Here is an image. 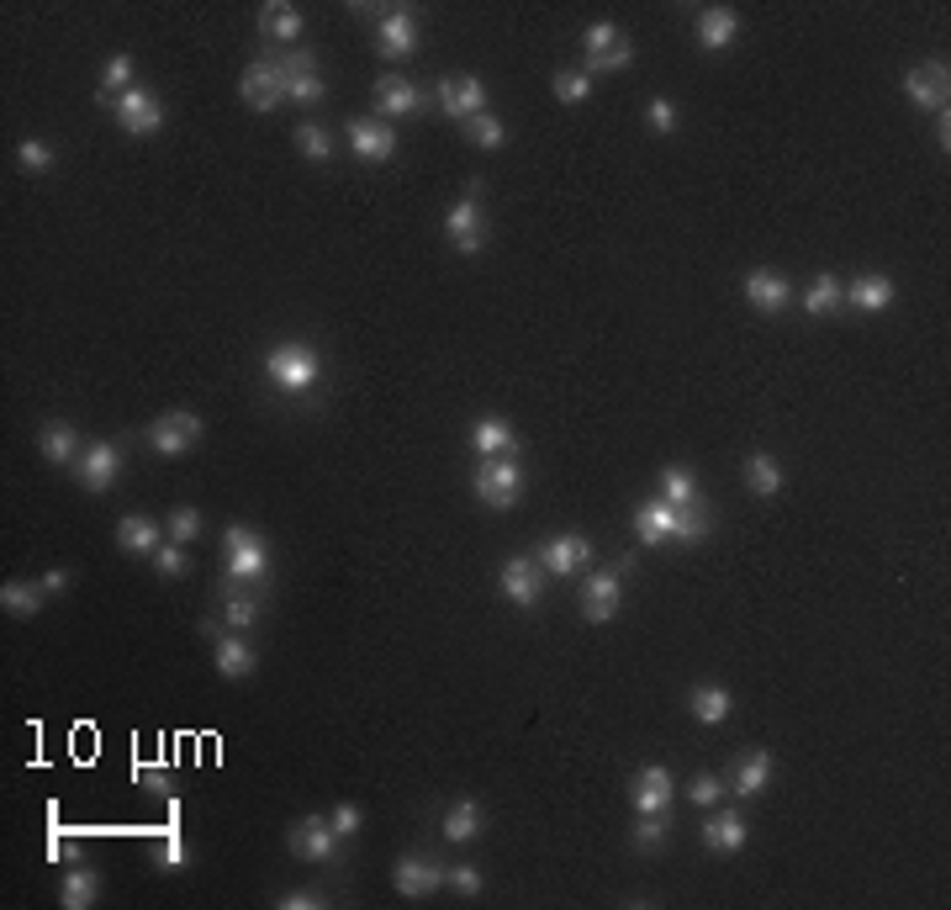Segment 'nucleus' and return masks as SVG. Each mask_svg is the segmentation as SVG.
Returning a JSON list of instances; mask_svg holds the SVG:
<instances>
[{
  "label": "nucleus",
  "mask_w": 951,
  "mask_h": 910,
  "mask_svg": "<svg viewBox=\"0 0 951 910\" xmlns=\"http://www.w3.org/2000/svg\"><path fill=\"white\" fill-rule=\"evenodd\" d=\"M117 471H122V445H112V440L90 445V451L75 460V477H80L85 492H106V487L117 482Z\"/></svg>",
  "instance_id": "nucleus-15"
},
{
  "label": "nucleus",
  "mask_w": 951,
  "mask_h": 910,
  "mask_svg": "<svg viewBox=\"0 0 951 910\" xmlns=\"http://www.w3.org/2000/svg\"><path fill=\"white\" fill-rule=\"evenodd\" d=\"M629 64H634V43L614 22L587 27V75H614V69H629Z\"/></svg>",
  "instance_id": "nucleus-5"
},
{
  "label": "nucleus",
  "mask_w": 951,
  "mask_h": 910,
  "mask_svg": "<svg viewBox=\"0 0 951 910\" xmlns=\"http://www.w3.org/2000/svg\"><path fill=\"white\" fill-rule=\"evenodd\" d=\"M745 303L756 307V312H777V307L793 303V286L777 271H751L745 275Z\"/></svg>",
  "instance_id": "nucleus-25"
},
{
  "label": "nucleus",
  "mask_w": 951,
  "mask_h": 910,
  "mask_svg": "<svg viewBox=\"0 0 951 910\" xmlns=\"http://www.w3.org/2000/svg\"><path fill=\"white\" fill-rule=\"evenodd\" d=\"M376 106H381V117H417L428 106V95L417 91L413 80H402V75H381L376 80Z\"/></svg>",
  "instance_id": "nucleus-19"
},
{
  "label": "nucleus",
  "mask_w": 951,
  "mask_h": 910,
  "mask_svg": "<svg viewBox=\"0 0 951 910\" xmlns=\"http://www.w3.org/2000/svg\"><path fill=\"white\" fill-rule=\"evenodd\" d=\"M893 297H898V286H893L889 275H857V281L846 286V303L862 307V312H883Z\"/></svg>",
  "instance_id": "nucleus-28"
},
{
  "label": "nucleus",
  "mask_w": 951,
  "mask_h": 910,
  "mask_svg": "<svg viewBox=\"0 0 951 910\" xmlns=\"http://www.w3.org/2000/svg\"><path fill=\"white\" fill-rule=\"evenodd\" d=\"M745 837H751V826H745L741 810H713V816L703 820V848L719 852V857L741 852V848H745Z\"/></svg>",
  "instance_id": "nucleus-21"
},
{
  "label": "nucleus",
  "mask_w": 951,
  "mask_h": 910,
  "mask_svg": "<svg viewBox=\"0 0 951 910\" xmlns=\"http://www.w3.org/2000/svg\"><path fill=\"white\" fill-rule=\"evenodd\" d=\"M238 95L254 106V112H275L280 101H286V75H280V64L275 59H260L243 69V80H238Z\"/></svg>",
  "instance_id": "nucleus-9"
},
{
  "label": "nucleus",
  "mask_w": 951,
  "mask_h": 910,
  "mask_svg": "<svg viewBox=\"0 0 951 910\" xmlns=\"http://www.w3.org/2000/svg\"><path fill=\"white\" fill-rule=\"evenodd\" d=\"M481 805H476V799H455V805H449V816H445V837L449 842H471L476 831H481Z\"/></svg>",
  "instance_id": "nucleus-36"
},
{
  "label": "nucleus",
  "mask_w": 951,
  "mask_h": 910,
  "mask_svg": "<svg viewBox=\"0 0 951 910\" xmlns=\"http://www.w3.org/2000/svg\"><path fill=\"white\" fill-rule=\"evenodd\" d=\"M645 117H651V127H655V133H672V127H677V106H672L666 95H655V101H651V112H645Z\"/></svg>",
  "instance_id": "nucleus-55"
},
{
  "label": "nucleus",
  "mask_w": 951,
  "mask_h": 910,
  "mask_svg": "<svg viewBox=\"0 0 951 910\" xmlns=\"http://www.w3.org/2000/svg\"><path fill=\"white\" fill-rule=\"evenodd\" d=\"M503 599L518 608H535L539 599H545V582H550V572L539 567L535 556H513V561H503Z\"/></svg>",
  "instance_id": "nucleus-6"
},
{
  "label": "nucleus",
  "mask_w": 951,
  "mask_h": 910,
  "mask_svg": "<svg viewBox=\"0 0 951 910\" xmlns=\"http://www.w3.org/2000/svg\"><path fill=\"white\" fill-rule=\"evenodd\" d=\"M254 619H260V593L249 582H233L228 588V625L233 630H254Z\"/></svg>",
  "instance_id": "nucleus-37"
},
{
  "label": "nucleus",
  "mask_w": 951,
  "mask_h": 910,
  "mask_svg": "<svg viewBox=\"0 0 951 910\" xmlns=\"http://www.w3.org/2000/svg\"><path fill=\"white\" fill-rule=\"evenodd\" d=\"M222 546H228V582H260L270 572V546L249 524H228Z\"/></svg>",
  "instance_id": "nucleus-3"
},
{
  "label": "nucleus",
  "mask_w": 951,
  "mask_h": 910,
  "mask_svg": "<svg viewBox=\"0 0 951 910\" xmlns=\"http://www.w3.org/2000/svg\"><path fill=\"white\" fill-rule=\"evenodd\" d=\"M106 106L117 112V127L127 133V138H149V133L164 127V101H159L153 91H144V86L122 91L117 101H106Z\"/></svg>",
  "instance_id": "nucleus-4"
},
{
  "label": "nucleus",
  "mask_w": 951,
  "mask_h": 910,
  "mask_svg": "<svg viewBox=\"0 0 951 910\" xmlns=\"http://www.w3.org/2000/svg\"><path fill=\"white\" fill-rule=\"evenodd\" d=\"M265 376L270 387H280V393H312L318 376H323V361L307 344H275L265 355Z\"/></svg>",
  "instance_id": "nucleus-1"
},
{
  "label": "nucleus",
  "mask_w": 951,
  "mask_h": 910,
  "mask_svg": "<svg viewBox=\"0 0 951 910\" xmlns=\"http://www.w3.org/2000/svg\"><path fill=\"white\" fill-rule=\"evenodd\" d=\"M339 842H344V837H339L323 816H307L291 826V842H286V848H291V857H301V863H333V857H339Z\"/></svg>",
  "instance_id": "nucleus-10"
},
{
  "label": "nucleus",
  "mask_w": 951,
  "mask_h": 910,
  "mask_svg": "<svg viewBox=\"0 0 951 910\" xmlns=\"http://www.w3.org/2000/svg\"><path fill=\"white\" fill-rule=\"evenodd\" d=\"M48 857H54V863H80L85 848H80V842H59V837H48Z\"/></svg>",
  "instance_id": "nucleus-57"
},
{
  "label": "nucleus",
  "mask_w": 951,
  "mask_h": 910,
  "mask_svg": "<svg viewBox=\"0 0 951 910\" xmlns=\"http://www.w3.org/2000/svg\"><path fill=\"white\" fill-rule=\"evenodd\" d=\"M37 604H43V582H5L0 588V608L5 614H22L27 619V614H37Z\"/></svg>",
  "instance_id": "nucleus-40"
},
{
  "label": "nucleus",
  "mask_w": 951,
  "mask_h": 910,
  "mask_svg": "<svg viewBox=\"0 0 951 910\" xmlns=\"http://www.w3.org/2000/svg\"><path fill=\"white\" fill-rule=\"evenodd\" d=\"M16 164H22L27 175H48V170L59 164V153L48 149L43 138H22V149H16Z\"/></svg>",
  "instance_id": "nucleus-44"
},
{
  "label": "nucleus",
  "mask_w": 951,
  "mask_h": 910,
  "mask_svg": "<svg viewBox=\"0 0 951 910\" xmlns=\"http://www.w3.org/2000/svg\"><path fill=\"white\" fill-rule=\"evenodd\" d=\"M672 773L661 767V762H651V767H640L634 773V784H629V799H634V810L640 816H666V805H672Z\"/></svg>",
  "instance_id": "nucleus-18"
},
{
  "label": "nucleus",
  "mask_w": 951,
  "mask_h": 910,
  "mask_svg": "<svg viewBox=\"0 0 951 910\" xmlns=\"http://www.w3.org/2000/svg\"><path fill=\"white\" fill-rule=\"evenodd\" d=\"M196 535H202V514H196V509H175V514H170V541L185 546V541H196Z\"/></svg>",
  "instance_id": "nucleus-51"
},
{
  "label": "nucleus",
  "mask_w": 951,
  "mask_h": 910,
  "mask_svg": "<svg viewBox=\"0 0 951 910\" xmlns=\"http://www.w3.org/2000/svg\"><path fill=\"white\" fill-rule=\"evenodd\" d=\"M703 535H709V514H703V509L692 503V509H683V514H677V541H687V546H698Z\"/></svg>",
  "instance_id": "nucleus-49"
},
{
  "label": "nucleus",
  "mask_w": 951,
  "mask_h": 910,
  "mask_svg": "<svg viewBox=\"0 0 951 910\" xmlns=\"http://www.w3.org/2000/svg\"><path fill=\"white\" fill-rule=\"evenodd\" d=\"M260 27H265L270 37H280V43H297L301 11H297V5H286V0H275V5H265V11H260Z\"/></svg>",
  "instance_id": "nucleus-38"
},
{
  "label": "nucleus",
  "mask_w": 951,
  "mask_h": 910,
  "mask_svg": "<svg viewBox=\"0 0 951 910\" xmlns=\"http://www.w3.org/2000/svg\"><path fill=\"white\" fill-rule=\"evenodd\" d=\"M350 149H355L365 164H387L391 153H397V133H391V122H381V117H355L350 122Z\"/></svg>",
  "instance_id": "nucleus-16"
},
{
  "label": "nucleus",
  "mask_w": 951,
  "mask_h": 910,
  "mask_svg": "<svg viewBox=\"0 0 951 910\" xmlns=\"http://www.w3.org/2000/svg\"><path fill=\"white\" fill-rule=\"evenodd\" d=\"M196 440H202V419H196V413H185V408H180V413H164V419L149 429L153 455H170V460H175V455H185Z\"/></svg>",
  "instance_id": "nucleus-11"
},
{
  "label": "nucleus",
  "mask_w": 951,
  "mask_h": 910,
  "mask_svg": "<svg viewBox=\"0 0 951 910\" xmlns=\"http://www.w3.org/2000/svg\"><path fill=\"white\" fill-rule=\"evenodd\" d=\"M391 884H397V895H408V900H428V895L445 884V868L428 863V857H417V852H408V857H397Z\"/></svg>",
  "instance_id": "nucleus-14"
},
{
  "label": "nucleus",
  "mask_w": 951,
  "mask_h": 910,
  "mask_svg": "<svg viewBox=\"0 0 951 910\" xmlns=\"http://www.w3.org/2000/svg\"><path fill=\"white\" fill-rule=\"evenodd\" d=\"M677 514L683 509H672V503H645V509H634V535L645 541V546H666V541H677Z\"/></svg>",
  "instance_id": "nucleus-24"
},
{
  "label": "nucleus",
  "mask_w": 951,
  "mask_h": 910,
  "mask_svg": "<svg viewBox=\"0 0 951 910\" xmlns=\"http://www.w3.org/2000/svg\"><path fill=\"white\" fill-rule=\"evenodd\" d=\"M117 546L127 550V556H153V550L164 546V541H159V524H153V519L127 514V519L117 524Z\"/></svg>",
  "instance_id": "nucleus-31"
},
{
  "label": "nucleus",
  "mask_w": 951,
  "mask_h": 910,
  "mask_svg": "<svg viewBox=\"0 0 951 910\" xmlns=\"http://www.w3.org/2000/svg\"><path fill=\"white\" fill-rule=\"evenodd\" d=\"M297 149L307 153L312 164H328V159H333V138H328L318 122H301V127H297Z\"/></svg>",
  "instance_id": "nucleus-45"
},
{
  "label": "nucleus",
  "mask_w": 951,
  "mask_h": 910,
  "mask_svg": "<svg viewBox=\"0 0 951 910\" xmlns=\"http://www.w3.org/2000/svg\"><path fill=\"white\" fill-rule=\"evenodd\" d=\"M318 906H328L318 889H297V895H280V910H318Z\"/></svg>",
  "instance_id": "nucleus-56"
},
{
  "label": "nucleus",
  "mask_w": 951,
  "mask_h": 910,
  "mask_svg": "<svg viewBox=\"0 0 951 910\" xmlns=\"http://www.w3.org/2000/svg\"><path fill=\"white\" fill-rule=\"evenodd\" d=\"M439 112L455 122H471L476 112H486V86L476 75H449L439 86Z\"/></svg>",
  "instance_id": "nucleus-17"
},
{
  "label": "nucleus",
  "mask_w": 951,
  "mask_h": 910,
  "mask_svg": "<svg viewBox=\"0 0 951 910\" xmlns=\"http://www.w3.org/2000/svg\"><path fill=\"white\" fill-rule=\"evenodd\" d=\"M518 492H524V466L513 455H481V466H476V498L486 509H513Z\"/></svg>",
  "instance_id": "nucleus-2"
},
{
  "label": "nucleus",
  "mask_w": 951,
  "mask_h": 910,
  "mask_svg": "<svg viewBox=\"0 0 951 910\" xmlns=\"http://www.w3.org/2000/svg\"><path fill=\"white\" fill-rule=\"evenodd\" d=\"M280 64V75H286V101H301V106H318L323 101V75H318V59H312V48H291Z\"/></svg>",
  "instance_id": "nucleus-7"
},
{
  "label": "nucleus",
  "mask_w": 951,
  "mask_h": 910,
  "mask_svg": "<svg viewBox=\"0 0 951 910\" xmlns=\"http://www.w3.org/2000/svg\"><path fill=\"white\" fill-rule=\"evenodd\" d=\"M936 144H941V153L951 149V122H947V112H941V117H936Z\"/></svg>",
  "instance_id": "nucleus-59"
},
{
  "label": "nucleus",
  "mask_w": 951,
  "mask_h": 910,
  "mask_svg": "<svg viewBox=\"0 0 951 910\" xmlns=\"http://www.w3.org/2000/svg\"><path fill=\"white\" fill-rule=\"evenodd\" d=\"M840 303H846V286H840L835 275H814V286L803 292V307H809L814 318H825V312H835Z\"/></svg>",
  "instance_id": "nucleus-39"
},
{
  "label": "nucleus",
  "mask_w": 951,
  "mask_h": 910,
  "mask_svg": "<svg viewBox=\"0 0 951 910\" xmlns=\"http://www.w3.org/2000/svg\"><path fill=\"white\" fill-rule=\"evenodd\" d=\"M59 900H64L69 910H90L95 900H101V874H90V868H75V874L64 879Z\"/></svg>",
  "instance_id": "nucleus-35"
},
{
  "label": "nucleus",
  "mask_w": 951,
  "mask_h": 910,
  "mask_svg": "<svg viewBox=\"0 0 951 910\" xmlns=\"http://www.w3.org/2000/svg\"><path fill=\"white\" fill-rule=\"evenodd\" d=\"M133 778L149 784L153 794H170V773H164V762H133Z\"/></svg>",
  "instance_id": "nucleus-52"
},
{
  "label": "nucleus",
  "mask_w": 951,
  "mask_h": 910,
  "mask_svg": "<svg viewBox=\"0 0 951 910\" xmlns=\"http://www.w3.org/2000/svg\"><path fill=\"white\" fill-rule=\"evenodd\" d=\"M449 239H455V249L460 254H481L486 249V217H481V191H466L455 207H449L445 217Z\"/></svg>",
  "instance_id": "nucleus-8"
},
{
  "label": "nucleus",
  "mask_w": 951,
  "mask_h": 910,
  "mask_svg": "<svg viewBox=\"0 0 951 910\" xmlns=\"http://www.w3.org/2000/svg\"><path fill=\"white\" fill-rule=\"evenodd\" d=\"M37 451L48 455V460H54V466H75V460H80V434H75V429L69 424H43L37 429Z\"/></svg>",
  "instance_id": "nucleus-30"
},
{
  "label": "nucleus",
  "mask_w": 951,
  "mask_h": 910,
  "mask_svg": "<svg viewBox=\"0 0 951 910\" xmlns=\"http://www.w3.org/2000/svg\"><path fill=\"white\" fill-rule=\"evenodd\" d=\"M153 863H159V868H191V848H185V837L170 831V837L159 842V852H153Z\"/></svg>",
  "instance_id": "nucleus-46"
},
{
  "label": "nucleus",
  "mask_w": 951,
  "mask_h": 910,
  "mask_svg": "<svg viewBox=\"0 0 951 910\" xmlns=\"http://www.w3.org/2000/svg\"><path fill=\"white\" fill-rule=\"evenodd\" d=\"M735 37H741V16H735L730 5H709V11H698V48L724 54Z\"/></svg>",
  "instance_id": "nucleus-23"
},
{
  "label": "nucleus",
  "mask_w": 951,
  "mask_h": 910,
  "mask_svg": "<svg viewBox=\"0 0 951 910\" xmlns=\"http://www.w3.org/2000/svg\"><path fill=\"white\" fill-rule=\"evenodd\" d=\"M211 662H217L222 678H249L260 657H254V646H249L243 636H217L211 640Z\"/></svg>",
  "instance_id": "nucleus-26"
},
{
  "label": "nucleus",
  "mask_w": 951,
  "mask_h": 910,
  "mask_svg": "<svg viewBox=\"0 0 951 910\" xmlns=\"http://www.w3.org/2000/svg\"><path fill=\"white\" fill-rule=\"evenodd\" d=\"M43 582V593H64L69 588V572H48V577H37Z\"/></svg>",
  "instance_id": "nucleus-58"
},
{
  "label": "nucleus",
  "mask_w": 951,
  "mask_h": 910,
  "mask_svg": "<svg viewBox=\"0 0 951 910\" xmlns=\"http://www.w3.org/2000/svg\"><path fill=\"white\" fill-rule=\"evenodd\" d=\"M445 879H449V889H455V895H466V900H471V895H481V874H476L471 863H460V868H449Z\"/></svg>",
  "instance_id": "nucleus-53"
},
{
  "label": "nucleus",
  "mask_w": 951,
  "mask_h": 910,
  "mask_svg": "<svg viewBox=\"0 0 951 910\" xmlns=\"http://www.w3.org/2000/svg\"><path fill=\"white\" fill-rule=\"evenodd\" d=\"M535 561L550 577H571V572H582V567L593 561V541H587V535H555V541L539 546Z\"/></svg>",
  "instance_id": "nucleus-13"
},
{
  "label": "nucleus",
  "mask_w": 951,
  "mask_h": 910,
  "mask_svg": "<svg viewBox=\"0 0 951 910\" xmlns=\"http://www.w3.org/2000/svg\"><path fill=\"white\" fill-rule=\"evenodd\" d=\"M745 487H751L756 498H777V492H782V466H777L767 451L745 455Z\"/></svg>",
  "instance_id": "nucleus-33"
},
{
  "label": "nucleus",
  "mask_w": 951,
  "mask_h": 910,
  "mask_svg": "<svg viewBox=\"0 0 951 910\" xmlns=\"http://www.w3.org/2000/svg\"><path fill=\"white\" fill-rule=\"evenodd\" d=\"M687 799H692V805H703V810H713V805L724 799V778H719V773H698V778H692V789H687Z\"/></svg>",
  "instance_id": "nucleus-47"
},
{
  "label": "nucleus",
  "mask_w": 951,
  "mask_h": 910,
  "mask_svg": "<svg viewBox=\"0 0 951 910\" xmlns=\"http://www.w3.org/2000/svg\"><path fill=\"white\" fill-rule=\"evenodd\" d=\"M666 842V816H640L634 826V852H655Z\"/></svg>",
  "instance_id": "nucleus-48"
},
{
  "label": "nucleus",
  "mask_w": 951,
  "mask_h": 910,
  "mask_svg": "<svg viewBox=\"0 0 951 910\" xmlns=\"http://www.w3.org/2000/svg\"><path fill=\"white\" fill-rule=\"evenodd\" d=\"M471 445H476V455H513L518 451V434H513L503 419H476Z\"/></svg>",
  "instance_id": "nucleus-32"
},
{
  "label": "nucleus",
  "mask_w": 951,
  "mask_h": 910,
  "mask_svg": "<svg viewBox=\"0 0 951 910\" xmlns=\"http://www.w3.org/2000/svg\"><path fill=\"white\" fill-rule=\"evenodd\" d=\"M550 91H555V101H565V106H582V101L593 95V75H587V69H561Z\"/></svg>",
  "instance_id": "nucleus-43"
},
{
  "label": "nucleus",
  "mask_w": 951,
  "mask_h": 910,
  "mask_svg": "<svg viewBox=\"0 0 951 910\" xmlns=\"http://www.w3.org/2000/svg\"><path fill=\"white\" fill-rule=\"evenodd\" d=\"M661 503L692 509V503H698V477H692L687 466H666V471H661Z\"/></svg>",
  "instance_id": "nucleus-34"
},
{
  "label": "nucleus",
  "mask_w": 951,
  "mask_h": 910,
  "mask_svg": "<svg viewBox=\"0 0 951 910\" xmlns=\"http://www.w3.org/2000/svg\"><path fill=\"white\" fill-rule=\"evenodd\" d=\"M904 91H909V101L915 106H925V112H947V64H925V69H915L909 80H904Z\"/></svg>",
  "instance_id": "nucleus-22"
},
{
  "label": "nucleus",
  "mask_w": 951,
  "mask_h": 910,
  "mask_svg": "<svg viewBox=\"0 0 951 910\" xmlns=\"http://www.w3.org/2000/svg\"><path fill=\"white\" fill-rule=\"evenodd\" d=\"M460 127H466V138H471L476 149H503V138H507L503 117H492V112H476V117L460 122Z\"/></svg>",
  "instance_id": "nucleus-41"
},
{
  "label": "nucleus",
  "mask_w": 951,
  "mask_h": 910,
  "mask_svg": "<svg viewBox=\"0 0 951 910\" xmlns=\"http://www.w3.org/2000/svg\"><path fill=\"white\" fill-rule=\"evenodd\" d=\"M185 567H191L185 546H159V550H153V572H159V577H185Z\"/></svg>",
  "instance_id": "nucleus-50"
},
{
  "label": "nucleus",
  "mask_w": 951,
  "mask_h": 910,
  "mask_svg": "<svg viewBox=\"0 0 951 910\" xmlns=\"http://www.w3.org/2000/svg\"><path fill=\"white\" fill-rule=\"evenodd\" d=\"M359 805H339V810H333V816H328V826H333V831H339V837H344V842H350V837H355L359 831Z\"/></svg>",
  "instance_id": "nucleus-54"
},
{
  "label": "nucleus",
  "mask_w": 951,
  "mask_h": 910,
  "mask_svg": "<svg viewBox=\"0 0 951 910\" xmlns=\"http://www.w3.org/2000/svg\"><path fill=\"white\" fill-rule=\"evenodd\" d=\"M122 91H133V54H112L101 75V101H117Z\"/></svg>",
  "instance_id": "nucleus-42"
},
{
  "label": "nucleus",
  "mask_w": 951,
  "mask_h": 910,
  "mask_svg": "<svg viewBox=\"0 0 951 910\" xmlns=\"http://www.w3.org/2000/svg\"><path fill=\"white\" fill-rule=\"evenodd\" d=\"M767 784H772V752H745L735 762V794L756 799V794H767Z\"/></svg>",
  "instance_id": "nucleus-29"
},
{
  "label": "nucleus",
  "mask_w": 951,
  "mask_h": 910,
  "mask_svg": "<svg viewBox=\"0 0 951 910\" xmlns=\"http://www.w3.org/2000/svg\"><path fill=\"white\" fill-rule=\"evenodd\" d=\"M413 48H417V16L408 5H391L381 16V27H376V54L381 59H408Z\"/></svg>",
  "instance_id": "nucleus-12"
},
{
  "label": "nucleus",
  "mask_w": 951,
  "mask_h": 910,
  "mask_svg": "<svg viewBox=\"0 0 951 910\" xmlns=\"http://www.w3.org/2000/svg\"><path fill=\"white\" fill-rule=\"evenodd\" d=\"M619 614V577L614 572H597L582 582V619L587 625H608Z\"/></svg>",
  "instance_id": "nucleus-20"
},
{
  "label": "nucleus",
  "mask_w": 951,
  "mask_h": 910,
  "mask_svg": "<svg viewBox=\"0 0 951 910\" xmlns=\"http://www.w3.org/2000/svg\"><path fill=\"white\" fill-rule=\"evenodd\" d=\"M687 709H692L698 726H724L730 709H735V698H730V689H719V683H703V689L687 694Z\"/></svg>",
  "instance_id": "nucleus-27"
}]
</instances>
